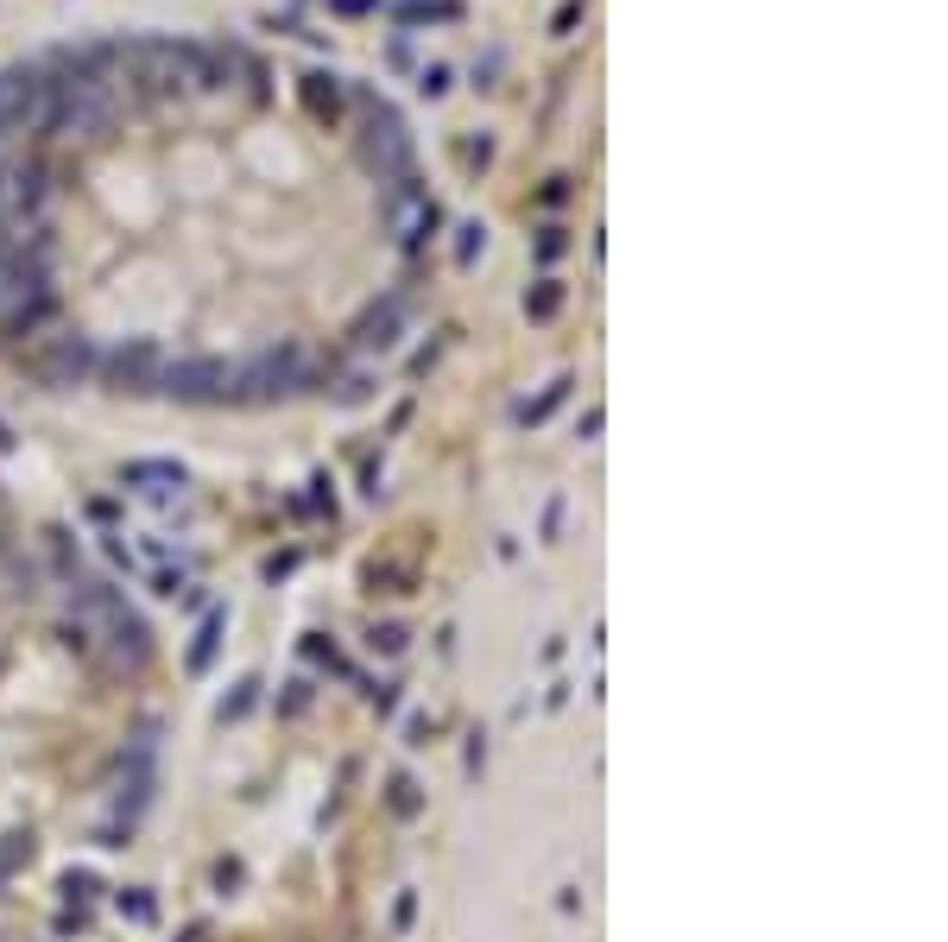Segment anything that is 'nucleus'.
<instances>
[{
    "label": "nucleus",
    "instance_id": "nucleus-8",
    "mask_svg": "<svg viewBox=\"0 0 948 942\" xmlns=\"http://www.w3.org/2000/svg\"><path fill=\"white\" fill-rule=\"evenodd\" d=\"M418 89H424L431 102H437V96H449V64H424V71H418Z\"/></svg>",
    "mask_w": 948,
    "mask_h": 942
},
{
    "label": "nucleus",
    "instance_id": "nucleus-9",
    "mask_svg": "<svg viewBox=\"0 0 948 942\" xmlns=\"http://www.w3.org/2000/svg\"><path fill=\"white\" fill-rule=\"evenodd\" d=\"M531 310H538V317H550V310H556V285L538 291V297H531Z\"/></svg>",
    "mask_w": 948,
    "mask_h": 942
},
{
    "label": "nucleus",
    "instance_id": "nucleus-4",
    "mask_svg": "<svg viewBox=\"0 0 948 942\" xmlns=\"http://www.w3.org/2000/svg\"><path fill=\"white\" fill-rule=\"evenodd\" d=\"M33 71H0V133H13V114H20V102L33 96Z\"/></svg>",
    "mask_w": 948,
    "mask_h": 942
},
{
    "label": "nucleus",
    "instance_id": "nucleus-10",
    "mask_svg": "<svg viewBox=\"0 0 948 942\" xmlns=\"http://www.w3.org/2000/svg\"><path fill=\"white\" fill-rule=\"evenodd\" d=\"M329 7H335V13H373L380 0H329Z\"/></svg>",
    "mask_w": 948,
    "mask_h": 942
},
{
    "label": "nucleus",
    "instance_id": "nucleus-7",
    "mask_svg": "<svg viewBox=\"0 0 948 942\" xmlns=\"http://www.w3.org/2000/svg\"><path fill=\"white\" fill-rule=\"evenodd\" d=\"M304 102H310L317 114H335V109H342V82H335V76H323V71L304 76Z\"/></svg>",
    "mask_w": 948,
    "mask_h": 942
},
{
    "label": "nucleus",
    "instance_id": "nucleus-1",
    "mask_svg": "<svg viewBox=\"0 0 948 942\" xmlns=\"http://www.w3.org/2000/svg\"><path fill=\"white\" fill-rule=\"evenodd\" d=\"M120 71H127V82H133L140 96H171V89H183L178 51H171V44H158V38L127 44V51H120Z\"/></svg>",
    "mask_w": 948,
    "mask_h": 942
},
{
    "label": "nucleus",
    "instance_id": "nucleus-3",
    "mask_svg": "<svg viewBox=\"0 0 948 942\" xmlns=\"http://www.w3.org/2000/svg\"><path fill=\"white\" fill-rule=\"evenodd\" d=\"M171 51H178L183 89H228V76H234L228 51H209V44H171Z\"/></svg>",
    "mask_w": 948,
    "mask_h": 942
},
{
    "label": "nucleus",
    "instance_id": "nucleus-5",
    "mask_svg": "<svg viewBox=\"0 0 948 942\" xmlns=\"http://www.w3.org/2000/svg\"><path fill=\"white\" fill-rule=\"evenodd\" d=\"M38 196H44V178H38L33 165H20V171H7V190H0V203H7V209H33Z\"/></svg>",
    "mask_w": 948,
    "mask_h": 942
},
{
    "label": "nucleus",
    "instance_id": "nucleus-2",
    "mask_svg": "<svg viewBox=\"0 0 948 942\" xmlns=\"http://www.w3.org/2000/svg\"><path fill=\"white\" fill-rule=\"evenodd\" d=\"M367 165H373L380 178H405V165H411L405 120L393 109H380V102H373V114H367Z\"/></svg>",
    "mask_w": 948,
    "mask_h": 942
},
{
    "label": "nucleus",
    "instance_id": "nucleus-6",
    "mask_svg": "<svg viewBox=\"0 0 948 942\" xmlns=\"http://www.w3.org/2000/svg\"><path fill=\"white\" fill-rule=\"evenodd\" d=\"M393 342H399V304L361 317V348H393Z\"/></svg>",
    "mask_w": 948,
    "mask_h": 942
}]
</instances>
